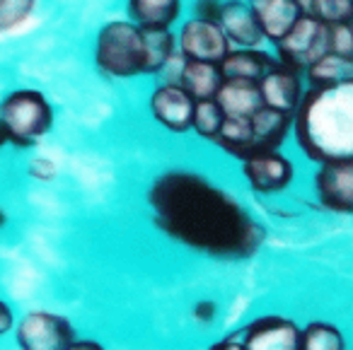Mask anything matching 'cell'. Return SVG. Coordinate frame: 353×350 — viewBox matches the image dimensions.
<instances>
[{
	"label": "cell",
	"instance_id": "obj_26",
	"mask_svg": "<svg viewBox=\"0 0 353 350\" xmlns=\"http://www.w3.org/2000/svg\"><path fill=\"white\" fill-rule=\"evenodd\" d=\"M37 0H0V32L22 27L34 12Z\"/></svg>",
	"mask_w": 353,
	"mask_h": 350
},
{
	"label": "cell",
	"instance_id": "obj_14",
	"mask_svg": "<svg viewBox=\"0 0 353 350\" xmlns=\"http://www.w3.org/2000/svg\"><path fill=\"white\" fill-rule=\"evenodd\" d=\"M218 27L228 37V41L237 44L240 49H256L264 39L259 22H256L250 3L245 0H223Z\"/></svg>",
	"mask_w": 353,
	"mask_h": 350
},
{
	"label": "cell",
	"instance_id": "obj_29",
	"mask_svg": "<svg viewBox=\"0 0 353 350\" xmlns=\"http://www.w3.org/2000/svg\"><path fill=\"white\" fill-rule=\"evenodd\" d=\"M30 174L34 176V179L49 181L56 176V165L51 160H46V157H34V160L30 162Z\"/></svg>",
	"mask_w": 353,
	"mask_h": 350
},
{
	"label": "cell",
	"instance_id": "obj_2",
	"mask_svg": "<svg viewBox=\"0 0 353 350\" xmlns=\"http://www.w3.org/2000/svg\"><path fill=\"white\" fill-rule=\"evenodd\" d=\"M293 131L300 150L317 165L353 160V78L305 90Z\"/></svg>",
	"mask_w": 353,
	"mask_h": 350
},
{
	"label": "cell",
	"instance_id": "obj_27",
	"mask_svg": "<svg viewBox=\"0 0 353 350\" xmlns=\"http://www.w3.org/2000/svg\"><path fill=\"white\" fill-rule=\"evenodd\" d=\"M327 51L353 59V25H332L327 27Z\"/></svg>",
	"mask_w": 353,
	"mask_h": 350
},
{
	"label": "cell",
	"instance_id": "obj_34",
	"mask_svg": "<svg viewBox=\"0 0 353 350\" xmlns=\"http://www.w3.org/2000/svg\"><path fill=\"white\" fill-rule=\"evenodd\" d=\"M8 133H6V126H3V121H0V152H3V147L8 145Z\"/></svg>",
	"mask_w": 353,
	"mask_h": 350
},
{
	"label": "cell",
	"instance_id": "obj_6",
	"mask_svg": "<svg viewBox=\"0 0 353 350\" xmlns=\"http://www.w3.org/2000/svg\"><path fill=\"white\" fill-rule=\"evenodd\" d=\"M17 343L22 350H65L73 343V329L63 316L32 311L17 326Z\"/></svg>",
	"mask_w": 353,
	"mask_h": 350
},
{
	"label": "cell",
	"instance_id": "obj_12",
	"mask_svg": "<svg viewBox=\"0 0 353 350\" xmlns=\"http://www.w3.org/2000/svg\"><path fill=\"white\" fill-rule=\"evenodd\" d=\"M250 8L259 22L264 39L274 44L293 30L305 12L303 0H250Z\"/></svg>",
	"mask_w": 353,
	"mask_h": 350
},
{
	"label": "cell",
	"instance_id": "obj_4",
	"mask_svg": "<svg viewBox=\"0 0 353 350\" xmlns=\"http://www.w3.org/2000/svg\"><path fill=\"white\" fill-rule=\"evenodd\" d=\"M54 107L44 92L20 88L0 99V121L15 147H34L54 128Z\"/></svg>",
	"mask_w": 353,
	"mask_h": 350
},
{
	"label": "cell",
	"instance_id": "obj_11",
	"mask_svg": "<svg viewBox=\"0 0 353 350\" xmlns=\"http://www.w3.org/2000/svg\"><path fill=\"white\" fill-rule=\"evenodd\" d=\"M242 169L250 186L259 194H279L293 181V162L279 150L247 157L242 160Z\"/></svg>",
	"mask_w": 353,
	"mask_h": 350
},
{
	"label": "cell",
	"instance_id": "obj_19",
	"mask_svg": "<svg viewBox=\"0 0 353 350\" xmlns=\"http://www.w3.org/2000/svg\"><path fill=\"white\" fill-rule=\"evenodd\" d=\"M176 85H182L194 99H213L223 85L221 65L206 61H184Z\"/></svg>",
	"mask_w": 353,
	"mask_h": 350
},
{
	"label": "cell",
	"instance_id": "obj_30",
	"mask_svg": "<svg viewBox=\"0 0 353 350\" xmlns=\"http://www.w3.org/2000/svg\"><path fill=\"white\" fill-rule=\"evenodd\" d=\"M194 314H196V319H199V321L208 324V321H211L213 316H216V305H213V302H199V305H196V311H194Z\"/></svg>",
	"mask_w": 353,
	"mask_h": 350
},
{
	"label": "cell",
	"instance_id": "obj_3",
	"mask_svg": "<svg viewBox=\"0 0 353 350\" xmlns=\"http://www.w3.org/2000/svg\"><path fill=\"white\" fill-rule=\"evenodd\" d=\"M94 63L107 78L128 80L145 75L143 30L131 20H112L97 32Z\"/></svg>",
	"mask_w": 353,
	"mask_h": 350
},
{
	"label": "cell",
	"instance_id": "obj_10",
	"mask_svg": "<svg viewBox=\"0 0 353 350\" xmlns=\"http://www.w3.org/2000/svg\"><path fill=\"white\" fill-rule=\"evenodd\" d=\"M259 92H261V102L266 107L281 109V112L295 114L300 99H303L305 90H303V73L290 65L281 63L276 59V63L269 68V73L259 80Z\"/></svg>",
	"mask_w": 353,
	"mask_h": 350
},
{
	"label": "cell",
	"instance_id": "obj_7",
	"mask_svg": "<svg viewBox=\"0 0 353 350\" xmlns=\"http://www.w3.org/2000/svg\"><path fill=\"white\" fill-rule=\"evenodd\" d=\"M176 46L182 51L184 61H206V63H221L230 51V41L221 27L199 17L184 22L182 32L176 37Z\"/></svg>",
	"mask_w": 353,
	"mask_h": 350
},
{
	"label": "cell",
	"instance_id": "obj_35",
	"mask_svg": "<svg viewBox=\"0 0 353 350\" xmlns=\"http://www.w3.org/2000/svg\"><path fill=\"white\" fill-rule=\"evenodd\" d=\"M6 223H8V215H6V210L0 208V229L6 227Z\"/></svg>",
	"mask_w": 353,
	"mask_h": 350
},
{
	"label": "cell",
	"instance_id": "obj_5",
	"mask_svg": "<svg viewBox=\"0 0 353 350\" xmlns=\"http://www.w3.org/2000/svg\"><path fill=\"white\" fill-rule=\"evenodd\" d=\"M274 46L281 63L305 73L310 63H314L319 56L327 54V25H322L310 12H303V17L295 22L293 30Z\"/></svg>",
	"mask_w": 353,
	"mask_h": 350
},
{
	"label": "cell",
	"instance_id": "obj_8",
	"mask_svg": "<svg viewBox=\"0 0 353 350\" xmlns=\"http://www.w3.org/2000/svg\"><path fill=\"white\" fill-rule=\"evenodd\" d=\"M194 104L196 99L176 83H167L155 88L150 94V112L157 123L172 133H187L192 128Z\"/></svg>",
	"mask_w": 353,
	"mask_h": 350
},
{
	"label": "cell",
	"instance_id": "obj_24",
	"mask_svg": "<svg viewBox=\"0 0 353 350\" xmlns=\"http://www.w3.org/2000/svg\"><path fill=\"white\" fill-rule=\"evenodd\" d=\"M305 12L317 17L327 27L348 25V22H353V0H310Z\"/></svg>",
	"mask_w": 353,
	"mask_h": 350
},
{
	"label": "cell",
	"instance_id": "obj_1",
	"mask_svg": "<svg viewBox=\"0 0 353 350\" xmlns=\"http://www.w3.org/2000/svg\"><path fill=\"white\" fill-rule=\"evenodd\" d=\"M148 203L167 237L208 256L247 258L264 242V227L230 194L194 172H165Z\"/></svg>",
	"mask_w": 353,
	"mask_h": 350
},
{
	"label": "cell",
	"instance_id": "obj_32",
	"mask_svg": "<svg viewBox=\"0 0 353 350\" xmlns=\"http://www.w3.org/2000/svg\"><path fill=\"white\" fill-rule=\"evenodd\" d=\"M65 350H104L99 343H92V340H73Z\"/></svg>",
	"mask_w": 353,
	"mask_h": 350
},
{
	"label": "cell",
	"instance_id": "obj_18",
	"mask_svg": "<svg viewBox=\"0 0 353 350\" xmlns=\"http://www.w3.org/2000/svg\"><path fill=\"white\" fill-rule=\"evenodd\" d=\"M216 102L221 104L225 116H252L261 102V92L256 83H242V80H223L216 92Z\"/></svg>",
	"mask_w": 353,
	"mask_h": 350
},
{
	"label": "cell",
	"instance_id": "obj_21",
	"mask_svg": "<svg viewBox=\"0 0 353 350\" xmlns=\"http://www.w3.org/2000/svg\"><path fill=\"white\" fill-rule=\"evenodd\" d=\"M305 78H307L310 88H324V85L343 83V80L353 78V59L327 51L314 63L307 65Z\"/></svg>",
	"mask_w": 353,
	"mask_h": 350
},
{
	"label": "cell",
	"instance_id": "obj_9",
	"mask_svg": "<svg viewBox=\"0 0 353 350\" xmlns=\"http://www.w3.org/2000/svg\"><path fill=\"white\" fill-rule=\"evenodd\" d=\"M314 191L329 210L353 213V160L324 162L314 174Z\"/></svg>",
	"mask_w": 353,
	"mask_h": 350
},
{
	"label": "cell",
	"instance_id": "obj_22",
	"mask_svg": "<svg viewBox=\"0 0 353 350\" xmlns=\"http://www.w3.org/2000/svg\"><path fill=\"white\" fill-rule=\"evenodd\" d=\"M145 41V73H157L172 61L176 39L170 30H143Z\"/></svg>",
	"mask_w": 353,
	"mask_h": 350
},
{
	"label": "cell",
	"instance_id": "obj_33",
	"mask_svg": "<svg viewBox=\"0 0 353 350\" xmlns=\"http://www.w3.org/2000/svg\"><path fill=\"white\" fill-rule=\"evenodd\" d=\"M211 350H245V345L240 340H223V343H216Z\"/></svg>",
	"mask_w": 353,
	"mask_h": 350
},
{
	"label": "cell",
	"instance_id": "obj_28",
	"mask_svg": "<svg viewBox=\"0 0 353 350\" xmlns=\"http://www.w3.org/2000/svg\"><path fill=\"white\" fill-rule=\"evenodd\" d=\"M221 8H223V0H196V6H194V17L206 20V22H216L218 25Z\"/></svg>",
	"mask_w": 353,
	"mask_h": 350
},
{
	"label": "cell",
	"instance_id": "obj_31",
	"mask_svg": "<svg viewBox=\"0 0 353 350\" xmlns=\"http://www.w3.org/2000/svg\"><path fill=\"white\" fill-rule=\"evenodd\" d=\"M10 326H12V311H10V307H8L6 302L0 300V336L6 333Z\"/></svg>",
	"mask_w": 353,
	"mask_h": 350
},
{
	"label": "cell",
	"instance_id": "obj_20",
	"mask_svg": "<svg viewBox=\"0 0 353 350\" xmlns=\"http://www.w3.org/2000/svg\"><path fill=\"white\" fill-rule=\"evenodd\" d=\"M216 143L237 160H247L254 155V133H252L250 116H225Z\"/></svg>",
	"mask_w": 353,
	"mask_h": 350
},
{
	"label": "cell",
	"instance_id": "obj_16",
	"mask_svg": "<svg viewBox=\"0 0 353 350\" xmlns=\"http://www.w3.org/2000/svg\"><path fill=\"white\" fill-rule=\"evenodd\" d=\"M276 63L274 56L259 49H237L228 51V56L221 61L223 80H242V83H259L269 68Z\"/></svg>",
	"mask_w": 353,
	"mask_h": 350
},
{
	"label": "cell",
	"instance_id": "obj_15",
	"mask_svg": "<svg viewBox=\"0 0 353 350\" xmlns=\"http://www.w3.org/2000/svg\"><path fill=\"white\" fill-rule=\"evenodd\" d=\"M250 121L252 133H254V155H259V152L279 150L288 131L293 128V114L264 104L252 114Z\"/></svg>",
	"mask_w": 353,
	"mask_h": 350
},
{
	"label": "cell",
	"instance_id": "obj_25",
	"mask_svg": "<svg viewBox=\"0 0 353 350\" xmlns=\"http://www.w3.org/2000/svg\"><path fill=\"white\" fill-rule=\"evenodd\" d=\"M300 350H343V338L334 326L310 324L300 331Z\"/></svg>",
	"mask_w": 353,
	"mask_h": 350
},
{
	"label": "cell",
	"instance_id": "obj_13",
	"mask_svg": "<svg viewBox=\"0 0 353 350\" xmlns=\"http://www.w3.org/2000/svg\"><path fill=\"white\" fill-rule=\"evenodd\" d=\"M245 350H300V329L288 319L266 316L247 326Z\"/></svg>",
	"mask_w": 353,
	"mask_h": 350
},
{
	"label": "cell",
	"instance_id": "obj_23",
	"mask_svg": "<svg viewBox=\"0 0 353 350\" xmlns=\"http://www.w3.org/2000/svg\"><path fill=\"white\" fill-rule=\"evenodd\" d=\"M223 121H225V114H223L221 104L216 102V97L213 99H196V104H194L192 128L199 133V136L208 138V141H216Z\"/></svg>",
	"mask_w": 353,
	"mask_h": 350
},
{
	"label": "cell",
	"instance_id": "obj_17",
	"mask_svg": "<svg viewBox=\"0 0 353 350\" xmlns=\"http://www.w3.org/2000/svg\"><path fill=\"white\" fill-rule=\"evenodd\" d=\"M128 20L141 30H170L182 12V0H128Z\"/></svg>",
	"mask_w": 353,
	"mask_h": 350
},
{
	"label": "cell",
	"instance_id": "obj_36",
	"mask_svg": "<svg viewBox=\"0 0 353 350\" xmlns=\"http://www.w3.org/2000/svg\"><path fill=\"white\" fill-rule=\"evenodd\" d=\"M351 25H353V22H351Z\"/></svg>",
	"mask_w": 353,
	"mask_h": 350
}]
</instances>
